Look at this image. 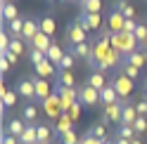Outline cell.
<instances>
[{
	"label": "cell",
	"instance_id": "1",
	"mask_svg": "<svg viewBox=\"0 0 147 144\" xmlns=\"http://www.w3.org/2000/svg\"><path fill=\"white\" fill-rule=\"evenodd\" d=\"M109 83L114 85V90H116V95L121 97L123 102H128L133 97V90H135V80H131L128 78L123 71H116V73L112 76V80H109Z\"/></svg>",
	"mask_w": 147,
	"mask_h": 144
},
{
	"label": "cell",
	"instance_id": "2",
	"mask_svg": "<svg viewBox=\"0 0 147 144\" xmlns=\"http://www.w3.org/2000/svg\"><path fill=\"white\" fill-rule=\"evenodd\" d=\"M112 47L119 50L121 55H128V52H138V40H135V35L131 33H112Z\"/></svg>",
	"mask_w": 147,
	"mask_h": 144
},
{
	"label": "cell",
	"instance_id": "3",
	"mask_svg": "<svg viewBox=\"0 0 147 144\" xmlns=\"http://www.w3.org/2000/svg\"><path fill=\"white\" fill-rule=\"evenodd\" d=\"M64 38H67V45L74 47V45H81V43H88V33L81 29L76 21H69L67 29H64Z\"/></svg>",
	"mask_w": 147,
	"mask_h": 144
},
{
	"label": "cell",
	"instance_id": "4",
	"mask_svg": "<svg viewBox=\"0 0 147 144\" xmlns=\"http://www.w3.org/2000/svg\"><path fill=\"white\" fill-rule=\"evenodd\" d=\"M14 90H17V95H19V97H24V99H29V102L36 104V87H33V83H31L29 76H22L19 80H17Z\"/></svg>",
	"mask_w": 147,
	"mask_h": 144
},
{
	"label": "cell",
	"instance_id": "5",
	"mask_svg": "<svg viewBox=\"0 0 147 144\" xmlns=\"http://www.w3.org/2000/svg\"><path fill=\"white\" fill-rule=\"evenodd\" d=\"M78 102L83 104V106H95V104H102V102H100V90L90 87V85L78 87Z\"/></svg>",
	"mask_w": 147,
	"mask_h": 144
},
{
	"label": "cell",
	"instance_id": "6",
	"mask_svg": "<svg viewBox=\"0 0 147 144\" xmlns=\"http://www.w3.org/2000/svg\"><path fill=\"white\" fill-rule=\"evenodd\" d=\"M31 78V83H33V87H36V102H45V99H50V85H48V80L45 78H40V76H29Z\"/></svg>",
	"mask_w": 147,
	"mask_h": 144
},
{
	"label": "cell",
	"instance_id": "7",
	"mask_svg": "<svg viewBox=\"0 0 147 144\" xmlns=\"http://www.w3.org/2000/svg\"><path fill=\"white\" fill-rule=\"evenodd\" d=\"M40 33V24H38V17H26V21H24V35H22V40L29 45L36 35Z\"/></svg>",
	"mask_w": 147,
	"mask_h": 144
},
{
	"label": "cell",
	"instance_id": "8",
	"mask_svg": "<svg viewBox=\"0 0 147 144\" xmlns=\"http://www.w3.org/2000/svg\"><path fill=\"white\" fill-rule=\"evenodd\" d=\"M123 24H126V17L121 12H116V10L109 12V19H107V31L109 33H123Z\"/></svg>",
	"mask_w": 147,
	"mask_h": 144
},
{
	"label": "cell",
	"instance_id": "9",
	"mask_svg": "<svg viewBox=\"0 0 147 144\" xmlns=\"http://www.w3.org/2000/svg\"><path fill=\"white\" fill-rule=\"evenodd\" d=\"M24 130H26V123H24L22 118H10V121L5 123V128H3V132L12 135V137H17V139L24 135Z\"/></svg>",
	"mask_w": 147,
	"mask_h": 144
},
{
	"label": "cell",
	"instance_id": "10",
	"mask_svg": "<svg viewBox=\"0 0 147 144\" xmlns=\"http://www.w3.org/2000/svg\"><path fill=\"white\" fill-rule=\"evenodd\" d=\"M123 106H126V102H116V104H109V106H105V116L109 118V123H119V125H121Z\"/></svg>",
	"mask_w": 147,
	"mask_h": 144
},
{
	"label": "cell",
	"instance_id": "11",
	"mask_svg": "<svg viewBox=\"0 0 147 144\" xmlns=\"http://www.w3.org/2000/svg\"><path fill=\"white\" fill-rule=\"evenodd\" d=\"M67 52H71L76 59H83L88 61L90 57H93V43H81V45H74V47H69Z\"/></svg>",
	"mask_w": 147,
	"mask_h": 144
},
{
	"label": "cell",
	"instance_id": "12",
	"mask_svg": "<svg viewBox=\"0 0 147 144\" xmlns=\"http://www.w3.org/2000/svg\"><path fill=\"white\" fill-rule=\"evenodd\" d=\"M145 61H147V52H128V55H121V64H131L135 69H142Z\"/></svg>",
	"mask_w": 147,
	"mask_h": 144
},
{
	"label": "cell",
	"instance_id": "13",
	"mask_svg": "<svg viewBox=\"0 0 147 144\" xmlns=\"http://www.w3.org/2000/svg\"><path fill=\"white\" fill-rule=\"evenodd\" d=\"M100 102H102V106H109V104H116V102H123L121 97L116 95V90H114V85L109 83L105 90H100Z\"/></svg>",
	"mask_w": 147,
	"mask_h": 144
},
{
	"label": "cell",
	"instance_id": "14",
	"mask_svg": "<svg viewBox=\"0 0 147 144\" xmlns=\"http://www.w3.org/2000/svg\"><path fill=\"white\" fill-rule=\"evenodd\" d=\"M55 40L50 38V35H45V33H38L36 35V38L29 43V47L31 50H40V52H45V55H48V50H50V45H52Z\"/></svg>",
	"mask_w": 147,
	"mask_h": 144
},
{
	"label": "cell",
	"instance_id": "15",
	"mask_svg": "<svg viewBox=\"0 0 147 144\" xmlns=\"http://www.w3.org/2000/svg\"><path fill=\"white\" fill-rule=\"evenodd\" d=\"M0 12H3V24H10V21L17 19V17H22L19 10H17V5H14V3H7V0H3V5H0Z\"/></svg>",
	"mask_w": 147,
	"mask_h": 144
},
{
	"label": "cell",
	"instance_id": "16",
	"mask_svg": "<svg viewBox=\"0 0 147 144\" xmlns=\"http://www.w3.org/2000/svg\"><path fill=\"white\" fill-rule=\"evenodd\" d=\"M76 78H74V71H57L55 73V87H74Z\"/></svg>",
	"mask_w": 147,
	"mask_h": 144
},
{
	"label": "cell",
	"instance_id": "17",
	"mask_svg": "<svg viewBox=\"0 0 147 144\" xmlns=\"http://www.w3.org/2000/svg\"><path fill=\"white\" fill-rule=\"evenodd\" d=\"M86 85L95 87V90H105L109 83H107L105 73H100V71H90V73H88V78H86Z\"/></svg>",
	"mask_w": 147,
	"mask_h": 144
},
{
	"label": "cell",
	"instance_id": "18",
	"mask_svg": "<svg viewBox=\"0 0 147 144\" xmlns=\"http://www.w3.org/2000/svg\"><path fill=\"white\" fill-rule=\"evenodd\" d=\"M114 10L121 12L126 19H135V17H138V14H135V7L128 3V0H114Z\"/></svg>",
	"mask_w": 147,
	"mask_h": 144
},
{
	"label": "cell",
	"instance_id": "19",
	"mask_svg": "<svg viewBox=\"0 0 147 144\" xmlns=\"http://www.w3.org/2000/svg\"><path fill=\"white\" fill-rule=\"evenodd\" d=\"M24 21H26V17H17L14 21H10V24H5V26H7V31H10V35H12V38H22V35H24Z\"/></svg>",
	"mask_w": 147,
	"mask_h": 144
},
{
	"label": "cell",
	"instance_id": "20",
	"mask_svg": "<svg viewBox=\"0 0 147 144\" xmlns=\"http://www.w3.org/2000/svg\"><path fill=\"white\" fill-rule=\"evenodd\" d=\"M88 135H90V137H95V139H100V142H107L109 137H107V125H102V123H93V125H90V128L86 130Z\"/></svg>",
	"mask_w": 147,
	"mask_h": 144
},
{
	"label": "cell",
	"instance_id": "21",
	"mask_svg": "<svg viewBox=\"0 0 147 144\" xmlns=\"http://www.w3.org/2000/svg\"><path fill=\"white\" fill-rule=\"evenodd\" d=\"M43 106H45V113H48L50 118H57L59 109H62V102H57V95H55V97H50V99H45Z\"/></svg>",
	"mask_w": 147,
	"mask_h": 144
},
{
	"label": "cell",
	"instance_id": "22",
	"mask_svg": "<svg viewBox=\"0 0 147 144\" xmlns=\"http://www.w3.org/2000/svg\"><path fill=\"white\" fill-rule=\"evenodd\" d=\"M0 92H3V113H5L10 106L17 104V97H19V95H17V90H7L5 85H3V90H0Z\"/></svg>",
	"mask_w": 147,
	"mask_h": 144
},
{
	"label": "cell",
	"instance_id": "23",
	"mask_svg": "<svg viewBox=\"0 0 147 144\" xmlns=\"http://www.w3.org/2000/svg\"><path fill=\"white\" fill-rule=\"evenodd\" d=\"M36 118H38V109H36V104H26L22 109V121L26 125H36Z\"/></svg>",
	"mask_w": 147,
	"mask_h": 144
},
{
	"label": "cell",
	"instance_id": "24",
	"mask_svg": "<svg viewBox=\"0 0 147 144\" xmlns=\"http://www.w3.org/2000/svg\"><path fill=\"white\" fill-rule=\"evenodd\" d=\"M36 132H38V144H50L52 139V130H50V125H45V123H36Z\"/></svg>",
	"mask_w": 147,
	"mask_h": 144
},
{
	"label": "cell",
	"instance_id": "25",
	"mask_svg": "<svg viewBox=\"0 0 147 144\" xmlns=\"http://www.w3.org/2000/svg\"><path fill=\"white\" fill-rule=\"evenodd\" d=\"M135 121H138V111H135V106L126 102V106H123V116H121V125H133Z\"/></svg>",
	"mask_w": 147,
	"mask_h": 144
},
{
	"label": "cell",
	"instance_id": "26",
	"mask_svg": "<svg viewBox=\"0 0 147 144\" xmlns=\"http://www.w3.org/2000/svg\"><path fill=\"white\" fill-rule=\"evenodd\" d=\"M64 55H67V52H64L57 43H52V45H50V50H48V59L55 64V69L59 66V61H62V57H64Z\"/></svg>",
	"mask_w": 147,
	"mask_h": 144
},
{
	"label": "cell",
	"instance_id": "27",
	"mask_svg": "<svg viewBox=\"0 0 147 144\" xmlns=\"http://www.w3.org/2000/svg\"><path fill=\"white\" fill-rule=\"evenodd\" d=\"M38 24H40V33H45V35H50V38H52L55 29H57V24H55L52 17H38Z\"/></svg>",
	"mask_w": 147,
	"mask_h": 144
},
{
	"label": "cell",
	"instance_id": "28",
	"mask_svg": "<svg viewBox=\"0 0 147 144\" xmlns=\"http://www.w3.org/2000/svg\"><path fill=\"white\" fill-rule=\"evenodd\" d=\"M22 144H38V132H36V125H26L24 135L19 137Z\"/></svg>",
	"mask_w": 147,
	"mask_h": 144
},
{
	"label": "cell",
	"instance_id": "29",
	"mask_svg": "<svg viewBox=\"0 0 147 144\" xmlns=\"http://www.w3.org/2000/svg\"><path fill=\"white\" fill-rule=\"evenodd\" d=\"M33 69H36V76H40V78H48V76H52V73H57V71H52V61H50V59L40 61V64L33 66Z\"/></svg>",
	"mask_w": 147,
	"mask_h": 144
},
{
	"label": "cell",
	"instance_id": "30",
	"mask_svg": "<svg viewBox=\"0 0 147 144\" xmlns=\"http://www.w3.org/2000/svg\"><path fill=\"white\" fill-rule=\"evenodd\" d=\"M81 10L88 12V14H100V10H102V0H86V3H81Z\"/></svg>",
	"mask_w": 147,
	"mask_h": 144
},
{
	"label": "cell",
	"instance_id": "31",
	"mask_svg": "<svg viewBox=\"0 0 147 144\" xmlns=\"http://www.w3.org/2000/svg\"><path fill=\"white\" fill-rule=\"evenodd\" d=\"M74 64H76V57H74L71 52H67V55L62 57V61H59V66L55 69V71H71V69H74Z\"/></svg>",
	"mask_w": 147,
	"mask_h": 144
},
{
	"label": "cell",
	"instance_id": "32",
	"mask_svg": "<svg viewBox=\"0 0 147 144\" xmlns=\"http://www.w3.org/2000/svg\"><path fill=\"white\" fill-rule=\"evenodd\" d=\"M116 137L133 142V139H135V130H133V125H119V130H116Z\"/></svg>",
	"mask_w": 147,
	"mask_h": 144
},
{
	"label": "cell",
	"instance_id": "33",
	"mask_svg": "<svg viewBox=\"0 0 147 144\" xmlns=\"http://www.w3.org/2000/svg\"><path fill=\"white\" fill-rule=\"evenodd\" d=\"M45 59H48V55H45V52H40V50H31V47H29V61H31L33 66H38L40 61H45Z\"/></svg>",
	"mask_w": 147,
	"mask_h": 144
},
{
	"label": "cell",
	"instance_id": "34",
	"mask_svg": "<svg viewBox=\"0 0 147 144\" xmlns=\"http://www.w3.org/2000/svg\"><path fill=\"white\" fill-rule=\"evenodd\" d=\"M7 52H14V55H24V52H26V43H24L22 38H12L10 50H7Z\"/></svg>",
	"mask_w": 147,
	"mask_h": 144
},
{
	"label": "cell",
	"instance_id": "35",
	"mask_svg": "<svg viewBox=\"0 0 147 144\" xmlns=\"http://www.w3.org/2000/svg\"><path fill=\"white\" fill-rule=\"evenodd\" d=\"M74 21H76V24H78V26H81V29H83L86 33H90V31H93V26H90V19H88V14H86V12H81V14H78Z\"/></svg>",
	"mask_w": 147,
	"mask_h": 144
},
{
	"label": "cell",
	"instance_id": "36",
	"mask_svg": "<svg viewBox=\"0 0 147 144\" xmlns=\"http://www.w3.org/2000/svg\"><path fill=\"white\" fill-rule=\"evenodd\" d=\"M133 130H135V135L147 132V116H138V121L133 123Z\"/></svg>",
	"mask_w": 147,
	"mask_h": 144
},
{
	"label": "cell",
	"instance_id": "37",
	"mask_svg": "<svg viewBox=\"0 0 147 144\" xmlns=\"http://www.w3.org/2000/svg\"><path fill=\"white\" fill-rule=\"evenodd\" d=\"M121 71H123L131 80H138V78H140V69H135V66H131V64H121Z\"/></svg>",
	"mask_w": 147,
	"mask_h": 144
},
{
	"label": "cell",
	"instance_id": "38",
	"mask_svg": "<svg viewBox=\"0 0 147 144\" xmlns=\"http://www.w3.org/2000/svg\"><path fill=\"white\" fill-rule=\"evenodd\" d=\"M59 142H62V144H81V139L76 137V132H74V130H69V132H64L62 137H59Z\"/></svg>",
	"mask_w": 147,
	"mask_h": 144
},
{
	"label": "cell",
	"instance_id": "39",
	"mask_svg": "<svg viewBox=\"0 0 147 144\" xmlns=\"http://www.w3.org/2000/svg\"><path fill=\"white\" fill-rule=\"evenodd\" d=\"M138 24H140V21H138V19H126V24H123V33H135V29H138Z\"/></svg>",
	"mask_w": 147,
	"mask_h": 144
},
{
	"label": "cell",
	"instance_id": "40",
	"mask_svg": "<svg viewBox=\"0 0 147 144\" xmlns=\"http://www.w3.org/2000/svg\"><path fill=\"white\" fill-rule=\"evenodd\" d=\"M3 57L7 59V61H10V64H19V55H14V52H3Z\"/></svg>",
	"mask_w": 147,
	"mask_h": 144
},
{
	"label": "cell",
	"instance_id": "41",
	"mask_svg": "<svg viewBox=\"0 0 147 144\" xmlns=\"http://www.w3.org/2000/svg\"><path fill=\"white\" fill-rule=\"evenodd\" d=\"M0 144H22L17 137H12V135H7V132H3V142Z\"/></svg>",
	"mask_w": 147,
	"mask_h": 144
},
{
	"label": "cell",
	"instance_id": "42",
	"mask_svg": "<svg viewBox=\"0 0 147 144\" xmlns=\"http://www.w3.org/2000/svg\"><path fill=\"white\" fill-rule=\"evenodd\" d=\"M81 144H102V142L95 139V137H90V135L86 132V135H83V139H81Z\"/></svg>",
	"mask_w": 147,
	"mask_h": 144
},
{
	"label": "cell",
	"instance_id": "43",
	"mask_svg": "<svg viewBox=\"0 0 147 144\" xmlns=\"http://www.w3.org/2000/svg\"><path fill=\"white\" fill-rule=\"evenodd\" d=\"M86 14H88V12H86ZM88 19H90V26H93V29L100 26V14H88Z\"/></svg>",
	"mask_w": 147,
	"mask_h": 144
},
{
	"label": "cell",
	"instance_id": "44",
	"mask_svg": "<svg viewBox=\"0 0 147 144\" xmlns=\"http://www.w3.org/2000/svg\"><path fill=\"white\" fill-rule=\"evenodd\" d=\"M78 109H81V102L71 104V121H76V118H78Z\"/></svg>",
	"mask_w": 147,
	"mask_h": 144
},
{
	"label": "cell",
	"instance_id": "45",
	"mask_svg": "<svg viewBox=\"0 0 147 144\" xmlns=\"http://www.w3.org/2000/svg\"><path fill=\"white\" fill-rule=\"evenodd\" d=\"M0 71H3V73H7V71H10V61H7L5 57H3V61H0Z\"/></svg>",
	"mask_w": 147,
	"mask_h": 144
},
{
	"label": "cell",
	"instance_id": "46",
	"mask_svg": "<svg viewBox=\"0 0 147 144\" xmlns=\"http://www.w3.org/2000/svg\"><path fill=\"white\" fill-rule=\"evenodd\" d=\"M114 144H131L128 139H121V137H114Z\"/></svg>",
	"mask_w": 147,
	"mask_h": 144
},
{
	"label": "cell",
	"instance_id": "47",
	"mask_svg": "<svg viewBox=\"0 0 147 144\" xmlns=\"http://www.w3.org/2000/svg\"><path fill=\"white\" fill-rule=\"evenodd\" d=\"M131 144H142V142H140V139H138V137H135V139H133V142H131Z\"/></svg>",
	"mask_w": 147,
	"mask_h": 144
},
{
	"label": "cell",
	"instance_id": "48",
	"mask_svg": "<svg viewBox=\"0 0 147 144\" xmlns=\"http://www.w3.org/2000/svg\"><path fill=\"white\" fill-rule=\"evenodd\" d=\"M69 3H78V5H81V0H69Z\"/></svg>",
	"mask_w": 147,
	"mask_h": 144
},
{
	"label": "cell",
	"instance_id": "49",
	"mask_svg": "<svg viewBox=\"0 0 147 144\" xmlns=\"http://www.w3.org/2000/svg\"><path fill=\"white\" fill-rule=\"evenodd\" d=\"M48 3H59V0H48Z\"/></svg>",
	"mask_w": 147,
	"mask_h": 144
},
{
	"label": "cell",
	"instance_id": "50",
	"mask_svg": "<svg viewBox=\"0 0 147 144\" xmlns=\"http://www.w3.org/2000/svg\"><path fill=\"white\" fill-rule=\"evenodd\" d=\"M7 3H14V0H7Z\"/></svg>",
	"mask_w": 147,
	"mask_h": 144
},
{
	"label": "cell",
	"instance_id": "51",
	"mask_svg": "<svg viewBox=\"0 0 147 144\" xmlns=\"http://www.w3.org/2000/svg\"><path fill=\"white\" fill-rule=\"evenodd\" d=\"M145 52H147V45H145Z\"/></svg>",
	"mask_w": 147,
	"mask_h": 144
},
{
	"label": "cell",
	"instance_id": "52",
	"mask_svg": "<svg viewBox=\"0 0 147 144\" xmlns=\"http://www.w3.org/2000/svg\"><path fill=\"white\" fill-rule=\"evenodd\" d=\"M81 3H86V0H81Z\"/></svg>",
	"mask_w": 147,
	"mask_h": 144
},
{
	"label": "cell",
	"instance_id": "53",
	"mask_svg": "<svg viewBox=\"0 0 147 144\" xmlns=\"http://www.w3.org/2000/svg\"><path fill=\"white\" fill-rule=\"evenodd\" d=\"M145 3H147V0H145Z\"/></svg>",
	"mask_w": 147,
	"mask_h": 144
}]
</instances>
